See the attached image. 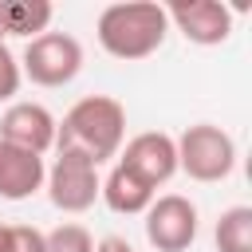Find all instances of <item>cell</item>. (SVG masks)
<instances>
[{
    "label": "cell",
    "instance_id": "1",
    "mask_svg": "<svg viewBox=\"0 0 252 252\" xmlns=\"http://www.w3.org/2000/svg\"><path fill=\"white\" fill-rule=\"evenodd\" d=\"M126 142V106L110 94L79 98L55 126V150H83L94 165L118 158Z\"/></svg>",
    "mask_w": 252,
    "mask_h": 252
},
{
    "label": "cell",
    "instance_id": "2",
    "mask_svg": "<svg viewBox=\"0 0 252 252\" xmlns=\"http://www.w3.org/2000/svg\"><path fill=\"white\" fill-rule=\"evenodd\" d=\"M169 20L165 8L154 0H122V4H106L94 20V35L102 43L106 55L122 59V63H138L150 59L161 43H165Z\"/></svg>",
    "mask_w": 252,
    "mask_h": 252
},
{
    "label": "cell",
    "instance_id": "3",
    "mask_svg": "<svg viewBox=\"0 0 252 252\" xmlns=\"http://www.w3.org/2000/svg\"><path fill=\"white\" fill-rule=\"evenodd\" d=\"M173 142H177V169L201 185L224 181L236 169V142L228 130L213 126V122H193Z\"/></svg>",
    "mask_w": 252,
    "mask_h": 252
},
{
    "label": "cell",
    "instance_id": "4",
    "mask_svg": "<svg viewBox=\"0 0 252 252\" xmlns=\"http://www.w3.org/2000/svg\"><path fill=\"white\" fill-rule=\"evenodd\" d=\"M43 189L59 213H87L98 201L102 177H98V165L83 150H55V161L43 177Z\"/></svg>",
    "mask_w": 252,
    "mask_h": 252
},
{
    "label": "cell",
    "instance_id": "5",
    "mask_svg": "<svg viewBox=\"0 0 252 252\" xmlns=\"http://www.w3.org/2000/svg\"><path fill=\"white\" fill-rule=\"evenodd\" d=\"M83 71V43L67 32H43L28 39L20 55V75L35 87H67Z\"/></svg>",
    "mask_w": 252,
    "mask_h": 252
},
{
    "label": "cell",
    "instance_id": "6",
    "mask_svg": "<svg viewBox=\"0 0 252 252\" xmlns=\"http://www.w3.org/2000/svg\"><path fill=\"white\" fill-rule=\"evenodd\" d=\"M146 217V240L158 252H185L197 240V205L181 193H161L150 201Z\"/></svg>",
    "mask_w": 252,
    "mask_h": 252
},
{
    "label": "cell",
    "instance_id": "7",
    "mask_svg": "<svg viewBox=\"0 0 252 252\" xmlns=\"http://www.w3.org/2000/svg\"><path fill=\"white\" fill-rule=\"evenodd\" d=\"M118 165H126L130 173H138L158 193V185H165L177 173V142L165 130H142V134H134L118 150Z\"/></svg>",
    "mask_w": 252,
    "mask_h": 252
},
{
    "label": "cell",
    "instance_id": "8",
    "mask_svg": "<svg viewBox=\"0 0 252 252\" xmlns=\"http://www.w3.org/2000/svg\"><path fill=\"white\" fill-rule=\"evenodd\" d=\"M165 20L197 47H217L232 35V12L220 0H177L165 8Z\"/></svg>",
    "mask_w": 252,
    "mask_h": 252
},
{
    "label": "cell",
    "instance_id": "9",
    "mask_svg": "<svg viewBox=\"0 0 252 252\" xmlns=\"http://www.w3.org/2000/svg\"><path fill=\"white\" fill-rule=\"evenodd\" d=\"M55 114L43 106V102H12L0 118V142H12L20 150H32V154H47L55 146Z\"/></svg>",
    "mask_w": 252,
    "mask_h": 252
},
{
    "label": "cell",
    "instance_id": "10",
    "mask_svg": "<svg viewBox=\"0 0 252 252\" xmlns=\"http://www.w3.org/2000/svg\"><path fill=\"white\" fill-rule=\"evenodd\" d=\"M43 177H47V165L39 154L0 142V197L4 201H28L32 193L43 189Z\"/></svg>",
    "mask_w": 252,
    "mask_h": 252
},
{
    "label": "cell",
    "instance_id": "11",
    "mask_svg": "<svg viewBox=\"0 0 252 252\" xmlns=\"http://www.w3.org/2000/svg\"><path fill=\"white\" fill-rule=\"evenodd\" d=\"M98 197L106 201V209H110V213H118V217H138V213H146V209H150V201H154L158 193H154L138 173H130L126 165H118V161H114V169L102 177Z\"/></svg>",
    "mask_w": 252,
    "mask_h": 252
},
{
    "label": "cell",
    "instance_id": "12",
    "mask_svg": "<svg viewBox=\"0 0 252 252\" xmlns=\"http://www.w3.org/2000/svg\"><path fill=\"white\" fill-rule=\"evenodd\" d=\"M55 8L47 0H0V35H24L35 39L47 32Z\"/></svg>",
    "mask_w": 252,
    "mask_h": 252
},
{
    "label": "cell",
    "instance_id": "13",
    "mask_svg": "<svg viewBox=\"0 0 252 252\" xmlns=\"http://www.w3.org/2000/svg\"><path fill=\"white\" fill-rule=\"evenodd\" d=\"M217 252H252V209L248 205H232L217 217L213 228Z\"/></svg>",
    "mask_w": 252,
    "mask_h": 252
},
{
    "label": "cell",
    "instance_id": "14",
    "mask_svg": "<svg viewBox=\"0 0 252 252\" xmlns=\"http://www.w3.org/2000/svg\"><path fill=\"white\" fill-rule=\"evenodd\" d=\"M43 236H47V252H94V236L75 220L59 224V228H51Z\"/></svg>",
    "mask_w": 252,
    "mask_h": 252
},
{
    "label": "cell",
    "instance_id": "15",
    "mask_svg": "<svg viewBox=\"0 0 252 252\" xmlns=\"http://www.w3.org/2000/svg\"><path fill=\"white\" fill-rule=\"evenodd\" d=\"M20 83H24V75H20V59L8 51V43L0 39V98H12L16 91H20Z\"/></svg>",
    "mask_w": 252,
    "mask_h": 252
},
{
    "label": "cell",
    "instance_id": "16",
    "mask_svg": "<svg viewBox=\"0 0 252 252\" xmlns=\"http://www.w3.org/2000/svg\"><path fill=\"white\" fill-rule=\"evenodd\" d=\"M12 252H47V236L35 224H12Z\"/></svg>",
    "mask_w": 252,
    "mask_h": 252
},
{
    "label": "cell",
    "instance_id": "17",
    "mask_svg": "<svg viewBox=\"0 0 252 252\" xmlns=\"http://www.w3.org/2000/svg\"><path fill=\"white\" fill-rule=\"evenodd\" d=\"M94 252H134V248H130L126 236H102V240L94 244Z\"/></svg>",
    "mask_w": 252,
    "mask_h": 252
},
{
    "label": "cell",
    "instance_id": "18",
    "mask_svg": "<svg viewBox=\"0 0 252 252\" xmlns=\"http://www.w3.org/2000/svg\"><path fill=\"white\" fill-rule=\"evenodd\" d=\"M0 252H12V224H0Z\"/></svg>",
    "mask_w": 252,
    "mask_h": 252
}]
</instances>
